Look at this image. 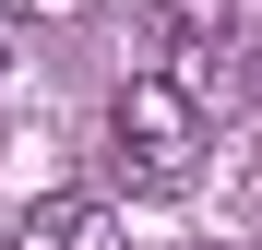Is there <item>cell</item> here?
Instances as JSON below:
<instances>
[{
    "instance_id": "1",
    "label": "cell",
    "mask_w": 262,
    "mask_h": 250,
    "mask_svg": "<svg viewBox=\"0 0 262 250\" xmlns=\"http://www.w3.org/2000/svg\"><path fill=\"white\" fill-rule=\"evenodd\" d=\"M107 143H119V179L143 191V202L203 191V155H214V131H203V83H191V72H131L119 96H107Z\"/></svg>"
},
{
    "instance_id": "2",
    "label": "cell",
    "mask_w": 262,
    "mask_h": 250,
    "mask_svg": "<svg viewBox=\"0 0 262 250\" xmlns=\"http://www.w3.org/2000/svg\"><path fill=\"white\" fill-rule=\"evenodd\" d=\"M12 250H131V226H119L107 191H48L12 215Z\"/></svg>"
},
{
    "instance_id": "3",
    "label": "cell",
    "mask_w": 262,
    "mask_h": 250,
    "mask_svg": "<svg viewBox=\"0 0 262 250\" xmlns=\"http://www.w3.org/2000/svg\"><path fill=\"white\" fill-rule=\"evenodd\" d=\"M167 60H227V0H131Z\"/></svg>"
},
{
    "instance_id": "4",
    "label": "cell",
    "mask_w": 262,
    "mask_h": 250,
    "mask_svg": "<svg viewBox=\"0 0 262 250\" xmlns=\"http://www.w3.org/2000/svg\"><path fill=\"white\" fill-rule=\"evenodd\" d=\"M0 72H12V36H0Z\"/></svg>"
}]
</instances>
